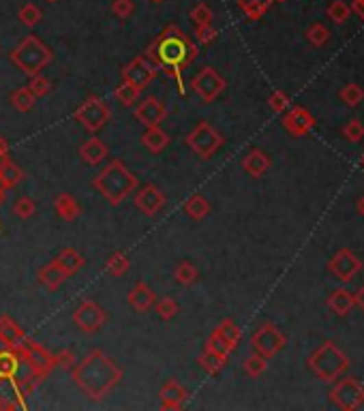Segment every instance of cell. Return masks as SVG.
<instances>
[{
	"instance_id": "6da1fadb",
	"label": "cell",
	"mask_w": 364,
	"mask_h": 411,
	"mask_svg": "<svg viewBox=\"0 0 364 411\" xmlns=\"http://www.w3.org/2000/svg\"><path fill=\"white\" fill-rule=\"evenodd\" d=\"M144 56L167 78L174 80L178 93L184 97L182 71L199 56V47L189 39V34L176 24H167L159 37L146 47Z\"/></svg>"
},
{
	"instance_id": "7a4b0ae2",
	"label": "cell",
	"mask_w": 364,
	"mask_h": 411,
	"mask_svg": "<svg viewBox=\"0 0 364 411\" xmlns=\"http://www.w3.org/2000/svg\"><path fill=\"white\" fill-rule=\"evenodd\" d=\"M71 379L90 401H103L123 379V368L108 353L95 349L73 364Z\"/></svg>"
},
{
	"instance_id": "3957f363",
	"label": "cell",
	"mask_w": 364,
	"mask_h": 411,
	"mask_svg": "<svg viewBox=\"0 0 364 411\" xmlns=\"http://www.w3.org/2000/svg\"><path fill=\"white\" fill-rule=\"evenodd\" d=\"M93 187L99 191V195L108 204L120 206L131 193H135V189L140 187V180H137V176L123 161L112 158L110 163L93 178Z\"/></svg>"
},
{
	"instance_id": "277c9868",
	"label": "cell",
	"mask_w": 364,
	"mask_h": 411,
	"mask_svg": "<svg viewBox=\"0 0 364 411\" xmlns=\"http://www.w3.org/2000/svg\"><path fill=\"white\" fill-rule=\"evenodd\" d=\"M9 60L13 67L20 69L22 73H26L28 78H34L54 60V51H51L37 34H26V37L11 49Z\"/></svg>"
},
{
	"instance_id": "5b68a950",
	"label": "cell",
	"mask_w": 364,
	"mask_h": 411,
	"mask_svg": "<svg viewBox=\"0 0 364 411\" xmlns=\"http://www.w3.org/2000/svg\"><path fill=\"white\" fill-rule=\"evenodd\" d=\"M308 366L313 368V373L319 379L332 381L348 368V358L332 343H326L308 358Z\"/></svg>"
},
{
	"instance_id": "8992f818",
	"label": "cell",
	"mask_w": 364,
	"mask_h": 411,
	"mask_svg": "<svg viewBox=\"0 0 364 411\" xmlns=\"http://www.w3.org/2000/svg\"><path fill=\"white\" fill-rule=\"evenodd\" d=\"M184 144L191 148V152H195L199 158H210L223 144L225 139L223 135L213 127L208 120H199L195 124V129L186 133L184 137Z\"/></svg>"
},
{
	"instance_id": "52a82bcc",
	"label": "cell",
	"mask_w": 364,
	"mask_h": 411,
	"mask_svg": "<svg viewBox=\"0 0 364 411\" xmlns=\"http://www.w3.org/2000/svg\"><path fill=\"white\" fill-rule=\"evenodd\" d=\"M73 118L75 122H80L82 127L88 131V133H99L106 124L110 122L112 118V110L110 105L103 101L101 97L97 95H90L86 99L77 110L73 112Z\"/></svg>"
},
{
	"instance_id": "ba28073f",
	"label": "cell",
	"mask_w": 364,
	"mask_h": 411,
	"mask_svg": "<svg viewBox=\"0 0 364 411\" xmlns=\"http://www.w3.org/2000/svg\"><path fill=\"white\" fill-rule=\"evenodd\" d=\"M73 324L84 334H95L108 324V311L95 300H84L73 311Z\"/></svg>"
},
{
	"instance_id": "9c48e42d",
	"label": "cell",
	"mask_w": 364,
	"mask_h": 411,
	"mask_svg": "<svg viewBox=\"0 0 364 411\" xmlns=\"http://www.w3.org/2000/svg\"><path fill=\"white\" fill-rule=\"evenodd\" d=\"M191 88H193V93L204 101V103H213L219 99V95L228 88V82L225 78L219 73L217 69L213 67H204L199 73L191 80Z\"/></svg>"
},
{
	"instance_id": "30bf717a",
	"label": "cell",
	"mask_w": 364,
	"mask_h": 411,
	"mask_svg": "<svg viewBox=\"0 0 364 411\" xmlns=\"http://www.w3.org/2000/svg\"><path fill=\"white\" fill-rule=\"evenodd\" d=\"M251 345H253L255 353L264 355V358H272V355H276L285 347V334L274 324L266 321V324H262L253 332Z\"/></svg>"
},
{
	"instance_id": "8fae6325",
	"label": "cell",
	"mask_w": 364,
	"mask_h": 411,
	"mask_svg": "<svg viewBox=\"0 0 364 411\" xmlns=\"http://www.w3.org/2000/svg\"><path fill=\"white\" fill-rule=\"evenodd\" d=\"M157 73H159V69L154 67L144 54L142 56H135L131 62H127L123 69H120V78L129 84H133V86H137V88H142V91L154 78H157Z\"/></svg>"
},
{
	"instance_id": "7c38bea8",
	"label": "cell",
	"mask_w": 364,
	"mask_h": 411,
	"mask_svg": "<svg viewBox=\"0 0 364 411\" xmlns=\"http://www.w3.org/2000/svg\"><path fill=\"white\" fill-rule=\"evenodd\" d=\"M135 208L140 210L146 217H157V214L165 208L167 204V195L154 185H144L142 189H135V198H133Z\"/></svg>"
},
{
	"instance_id": "4fadbf2b",
	"label": "cell",
	"mask_w": 364,
	"mask_h": 411,
	"mask_svg": "<svg viewBox=\"0 0 364 411\" xmlns=\"http://www.w3.org/2000/svg\"><path fill=\"white\" fill-rule=\"evenodd\" d=\"M167 105L157 97H146L135 107V120H140L144 127H161V122L167 118Z\"/></svg>"
},
{
	"instance_id": "5bb4252c",
	"label": "cell",
	"mask_w": 364,
	"mask_h": 411,
	"mask_svg": "<svg viewBox=\"0 0 364 411\" xmlns=\"http://www.w3.org/2000/svg\"><path fill=\"white\" fill-rule=\"evenodd\" d=\"M332 401L341 409H356L364 403V388L356 379H343L332 390Z\"/></svg>"
},
{
	"instance_id": "9a60e30c",
	"label": "cell",
	"mask_w": 364,
	"mask_h": 411,
	"mask_svg": "<svg viewBox=\"0 0 364 411\" xmlns=\"http://www.w3.org/2000/svg\"><path fill=\"white\" fill-rule=\"evenodd\" d=\"M186 399H189V390L182 384H178L176 379L165 381L159 390L161 409H182Z\"/></svg>"
},
{
	"instance_id": "2e32d148",
	"label": "cell",
	"mask_w": 364,
	"mask_h": 411,
	"mask_svg": "<svg viewBox=\"0 0 364 411\" xmlns=\"http://www.w3.org/2000/svg\"><path fill=\"white\" fill-rule=\"evenodd\" d=\"M330 272L332 274H337V279H341V281H350V279H354V274H358L360 272V268H362V263H360V259L354 255V253H350V251H341L339 255H335L332 259H330Z\"/></svg>"
},
{
	"instance_id": "e0dca14e",
	"label": "cell",
	"mask_w": 364,
	"mask_h": 411,
	"mask_svg": "<svg viewBox=\"0 0 364 411\" xmlns=\"http://www.w3.org/2000/svg\"><path fill=\"white\" fill-rule=\"evenodd\" d=\"M313 116H311L304 107H293L289 110L283 118V127L291 133V135H306L311 129H313Z\"/></svg>"
},
{
	"instance_id": "ac0fdd59",
	"label": "cell",
	"mask_w": 364,
	"mask_h": 411,
	"mask_svg": "<svg viewBox=\"0 0 364 411\" xmlns=\"http://www.w3.org/2000/svg\"><path fill=\"white\" fill-rule=\"evenodd\" d=\"M127 300H129V305H131V309L135 313H146V311H150L154 307V302H157V294L152 292V287L148 283L140 281V283H135V287L129 292Z\"/></svg>"
},
{
	"instance_id": "d6986e66",
	"label": "cell",
	"mask_w": 364,
	"mask_h": 411,
	"mask_svg": "<svg viewBox=\"0 0 364 411\" xmlns=\"http://www.w3.org/2000/svg\"><path fill=\"white\" fill-rule=\"evenodd\" d=\"M108 154H110L108 144H106L103 139H99V137L86 139L84 144L80 146V156H82V161H84L86 165H90V167L101 165L103 161L108 158Z\"/></svg>"
},
{
	"instance_id": "ffe728a7",
	"label": "cell",
	"mask_w": 364,
	"mask_h": 411,
	"mask_svg": "<svg viewBox=\"0 0 364 411\" xmlns=\"http://www.w3.org/2000/svg\"><path fill=\"white\" fill-rule=\"evenodd\" d=\"M268 167H270V156L264 150L251 148L245 156H242V169L253 178L264 176L268 172Z\"/></svg>"
},
{
	"instance_id": "44dd1931",
	"label": "cell",
	"mask_w": 364,
	"mask_h": 411,
	"mask_svg": "<svg viewBox=\"0 0 364 411\" xmlns=\"http://www.w3.org/2000/svg\"><path fill=\"white\" fill-rule=\"evenodd\" d=\"M37 279H39V283L43 285L45 290L56 292V290L62 287V283H64L69 277H66V272L62 270V268L58 266V261L54 259V261H49L47 266L41 268L39 274H37Z\"/></svg>"
},
{
	"instance_id": "7402d4cb",
	"label": "cell",
	"mask_w": 364,
	"mask_h": 411,
	"mask_svg": "<svg viewBox=\"0 0 364 411\" xmlns=\"http://www.w3.org/2000/svg\"><path fill=\"white\" fill-rule=\"evenodd\" d=\"M54 210H56L58 217L66 223H73L82 214V206L77 204V200L71 193H58L54 198Z\"/></svg>"
},
{
	"instance_id": "603a6c76",
	"label": "cell",
	"mask_w": 364,
	"mask_h": 411,
	"mask_svg": "<svg viewBox=\"0 0 364 411\" xmlns=\"http://www.w3.org/2000/svg\"><path fill=\"white\" fill-rule=\"evenodd\" d=\"M22 358L13 349H0V381H13L20 375Z\"/></svg>"
},
{
	"instance_id": "cb8c5ba5",
	"label": "cell",
	"mask_w": 364,
	"mask_h": 411,
	"mask_svg": "<svg viewBox=\"0 0 364 411\" xmlns=\"http://www.w3.org/2000/svg\"><path fill=\"white\" fill-rule=\"evenodd\" d=\"M169 135L161 129V127H146L144 135H142V144L148 152L152 154H161L167 146H169Z\"/></svg>"
},
{
	"instance_id": "d4e9b609",
	"label": "cell",
	"mask_w": 364,
	"mask_h": 411,
	"mask_svg": "<svg viewBox=\"0 0 364 411\" xmlns=\"http://www.w3.org/2000/svg\"><path fill=\"white\" fill-rule=\"evenodd\" d=\"M228 362H230V358H225V355H221V353L213 351V349H208V347H204L202 353L197 355V364L208 375H219L225 366H228Z\"/></svg>"
},
{
	"instance_id": "484cf974",
	"label": "cell",
	"mask_w": 364,
	"mask_h": 411,
	"mask_svg": "<svg viewBox=\"0 0 364 411\" xmlns=\"http://www.w3.org/2000/svg\"><path fill=\"white\" fill-rule=\"evenodd\" d=\"M24 178H26L24 169L20 165H15L11 161V156L0 161V185H3L5 189H15L24 180Z\"/></svg>"
},
{
	"instance_id": "4316f807",
	"label": "cell",
	"mask_w": 364,
	"mask_h": 411,
	"mask_svg": "<svg viewBox=\"0 0 364 411\" xmlns=\"http://www.w3.org/2000/svg\"><path fill=\"white\" fill-rule=\"evenodd\" d=\"M56 261H58V266L62 268V270L66 272V277H73V274H77L82 270V266H84L86 259L82 257L80 251H75V248H71V246H66V248H62V251L58 253Z\"/></svg>"
},
{
	"instance_id": "83f0119b",
	"label": "cell",
	"mask_w": 364,
	"mask_h": 411,
	"mask_svg": "<svg viewBox=\"0 0 364 411\" xmlns=\"http://www.w3.org/2000/svg\"><path fill=\"white\" fill-rule=\"evenodd\" d=\"M184 214L193 221H204L208 214H210V202L199 193L191 195V198H186V202H184Z\"/></svg>"
},
{
	"instance_id": "f1b7e54d",
	"label": "cell",
	"mask_w": 364,
	"mask_h": 411,
	"mask_svg": "<svg viewBox=\"0 0 364 411\" xmlns=\"http://www.w3.org/2000/svg\"><path fill=\"white\" fill-rule=\"evenodd\" d=\"M9 101H11V105L15 107L17 112L26 114V112L32 110L34 103H37V97H34V95L30 93V88H28V86H20V88H15V91L11 93Z\"/></svg>"
},
{
	"instance_id": "f546056e",
	"label": "cell",
	"mask_w": 364,
	"mask_h": 411,
	"mask_svg": "<svg viewBox=\"0 0 364 411\" xmlns=\"http://www.w3.org/2000/svg\"><path fill=\"white\" fill-rule=\"evenodd\" d=\"M354 305H356L354 294L348 292V290H337V292H332L330 298H328V307L339 315H348Z\"/></svg>"
},
{
	"instance_id": "4dcf8cb0",
	"label": "cell",
	"mask_w": 364,
	"mask_h": 411,
	"mask_svg": "<svg viewBox=\"0 0 364 411\" xmlns=\"http://www.w3.org/2000/svg\"><path fill=\"white\" fill-rule=\"evenodd\" d=\"M174 279H176V283L182 285V287H191V285L197 283L199 272H197V268H195L193 263L186 261V259H182V261H178L176 268H174Z\"/></svg>"
},
{
	"instance_id": "1f68e13d",
	"label": "cell",
	"mask_w": 364,
	"mask_h": 411,
	"mask_svg": "<svg viewBox=\"0 0 364 411\" xmlns=\"http://www.w3.org/2000/svg\"><path fill=\"white\" fill-rule=\"evenodd\" d=\"M140 95H142V88H137V86H133L125 80L120 82V86L114 91V99L125 107H131L137 99H140Z\"/></svg>"
},
{
	"instance_id": "d6a6232c",
	"label": "cell",
	"mask_w": 364,
	"mask_h": 411,
	"mask_svg": "<svg viewBox=\"0 0 364 411\" xmlns=\"http://www.w3.org/2000/svg\"><path fill=\"white\" fill-rule=\"evenodd\" d=\"M272 5V0H238L240 11L245 13L249 20H259Z\"/></svg>"
},
{
	"instance_id": "836d02e7",
	"label": "cell",
	"mask_w": 364,
	"mask_h": 411,
	"mask_svg": "<svg viewBox=\"0 0 364 411\" xmlns=\"http://www.w3.org/2000/svg\"><path fill=\"white\" fill-rule=\"evenodd\" d=\"M131 268V259L123 253V251H116L110 255V259L106 261V272L112 277H125Z\"/></svg>"
},
{
	"instance_id": "e575fe53",
	"label": "cell",
	"mask_w": 364,
	"mask_h": 411,
	"mask_svg": "<svg viewBox=\"0 0 364 411\" xmlns=\"http://www.w3.org/2000/svg\"><path fill=\"white\" fill-rule=\"evenodd\" d=\"M221 334H223V338L225 341L230 343V347H232V351H236L238 349V345H240V341H242V330L234 324V319H223L221 324H219V328H217Z\"/></svg>"
},
{
	"instance_id": "d590c367",
	"label": "cell",
	"mask_w": 364,
	"mask_h": 411,
	"mask_svg": "<svg viewBox=\"0 0 364 411\" xmlns=\"http://www.w3.org/2000/svg\"><path fill=\"white\" fill-rule=\"evenodd\" d=\"M17 20H20L26 28H34L43 20V11L34 3H26L20 11H17Z\"/></svg>"
},
{
	"instance_id": "8d00e7d4",
	"label": "cell",
	"mask_w": 364,
	"mask_h": 411,
	"mask_svg": "<svg viewBox=\"0 0 364 411\" xmlns=\"http://www.w3.org/2000/svg\"><path fill=\"white\" fill-rule=\"evenodd\" d=\"M34 212H37V204H34L32 198H28V195H20L15 202H13V214L17 219H30L34 217Z\"/></svg>"
},
{
	"instance_id": "74e56055",
	"label": "cell",
	"mask_w": 364,
	"mask_h": 411,
	"mask_svg": "<svg viewBox=\"0 0 364 411\" xmlns=\"http://www.w3.org/2000/svg\"><path fill=\"white\" fill-rule=\"evenodd\" d=\"M157 305V315L163 319V321H169V319H174L176 315H178V311H180V307H178V302L171 298V296H165V298H161L159 302H154Z\"/></svg>"
},
{
	"instance_id": "f35d334b",
	"label": "cell",
	"mask_w": 364,
	"mask_h": 411,
	"mask_svg": "<svg viewBox=\"0 0 364 411\" xmlns=\"http://www.w3.org/2000/svg\"><path fill=\"white\" fill-rule=\"evenodd\" d=\"M189 17L195 26H208V24H213V9L206 3H197L189 11Z\"/></svg>"
},
{
	"instance_id": "ab89813d",
	"label": "cell",
	"mask_w": 364,
	"mask_h": 411,
	"mask_svg": "<svg viewBox=\"0 0 364 411\" xmlns=\"http://www.w3.org/2000/svg\"><path fill=\"white\" fill-rule=\"evenodd\" d=\"M206 347H208V349H213V351H217V353H221V355H225V358H230V353H234L232 347H230V343L225 341L223 334H221L217 328L210 332V336H208Z\"/></svg>"
},
{
	"instance_id": "60d3db41",
	"label": "cell",
	"mask_w": 364,
	"mask_h": 411,
	"mask_svg": "<svg viewBox=\"0 0 364 411\" xmlns=\"http://www.w3.org/2000/svg\"><path fill=\"white\" fill-rule=\"evenodd\" d=\"M266 368H268V358H264V355L259 353H253L245 360V373L249 377H259L262 373H266Z\"/></svg>"
},
{
	"instance_id": "b9f144b4",
	"label": "cell",
	"mask_w": 364,
	"mask_h": 411,
	"mask_svg": "<svg viewBox=\"0 0 364 411\" xmlns=\"http://www.w3.org/2000/svg\"><path fill=\"white\" fill-rule=\"evenodd\" d=\"M28 88H30V93L37 97V99H41V97H47L49 93H51V82L45 78V75H34V78H30V82H28Z\"/></svg>"
},
{
	"instance_id": "7bdbcfd3",
	"label": "cell",
	"mask_w": 364,
	"mask_h": 411,
	"mask_svg": "<svg viewBox=\"0 0 364 411\" xmlns=\"http://www.w3.org/2000/svg\"><path fill=\"white\" fill-rule=\"evenodd\" d=\"M133 11H135L133 0H114V3H112V13L123 22L129 20V17L133 15Z\"/></svg>"
},
{
	"instance_id": "ee69618b",
	"label": "cell",
	"mask_w": 364,
	"mask_h": 411,
	"mask_svg": "<svg viewBox=\"0 0 364 411\" xmlns=\"http://www.w3.org/2000/svg\"><path fill=\"white\" fill-rule=\"evenodd\" d=\"M193 37L197 39V43H202V45H210L215 39H217V28L213 26V24H208V26H195V34Z\"/></svg>"
},
{
	"instance_id": "f6af8a7d",
	"label": "cell",
	"mask_w": 364,
	"mask_h": 411,
	"mask_svg": "<svg viewBox=\"0 0 364 411\" xmlns=\"http://www.w3.org/2000/svg\"><path fill=\"white\" fill-rule=\"evenodd\" d=\"M341 99H343L345 103H348V105H358V103L364 99V93H362L360 86L352 84V86H345V88H343Z\"/></svg>"
},
{
	"instance_id": "bcb514c9",
	"label": "cell",
	"mask_w": 364,
	"mask_h": 411,
	"mask_svg": "<svg viewBox=\"0 0 364 411\" xmlns=\"http://www.w3.org/2000/svg\"><path fill=\"white\" fill-rule=\"evenodd\" d=\"M306 37H308V41L313 43V45H324L326 41H328V30L321 26V24H313L308 28V32H306Z\"/></svg>"
},
{
	"instance_id": "7dc6e473",
	"label": "cell",
	"mask_w": 364,
	"mask_h": 411,
	"mask_svg": "<svg viewBox=\"0 0 364 411\" xmlns=\"http://www.w3.org/2000/svg\"><path fill=\"white\" fill-rule=\"evenodd\" d=\"M268 105L272 107L274 112H285L287 107H289V97L285 95V93H281V91H274L272 95H270V99H268Z\"/></svg>"
},
{
	"instance_id": "c3c4849f",
	"label": "cell",
	"mask_w": 364,
	"mask_h": 411,
	"mask_svg": "<svg viewBox=\"0 0 364 411\" xmlns=\"http://www.w3.org/2000/svg\"><path fill=\"white\" fill-rule=\"evenodd\" d=\"M345 137L348 139H352V141H360L362 139V135H364V127H362V122L360 120H352L348 127H345Z\"/></svg>"
},
{
	"instance_id": "681fc988",
	"label": "cell",
	"mask_w": 364,
	"mask_h": 411,
	"mask_svg": "<svg viewBox=\"0 0 364 411\" xmlns=\"http://www.w3.org/2000/svg\"><path fill=\"white\" fill-rule=\"evenodd\" d=\"M54 355H56V364H58V366H62V368H66V371H71V368H73V364H75V355H73V351L62 349V351H58V353H54Z\"/></svg>"
},
{
	"instance_id": "f907efd6",
	"label": "cell",
	"mask_w": 364,
	"mask_h": 411,
	"mask_svg": "<svg viewBox=\"0 0 364 411\" xmlns=\"http://www.w3.org/2000/svg\"><path fill=\"white\" fill-rule=\"evenodd\" d=\"M328 13H330V17L335 22H345V20H348V15H350V9L337 0V3H332V7L328 9Z\"/></svg>"
},
{
	"instance_id": "816d5d0a",
	"label": "cell",
	"mask_w": 364,
	"mask_h": 411,
	"mask_svg": "<svg viewBox=\"0 0 364 411\" xmlns=\"http://www.w3.org/2000/svg\"><path fill=\"white\" fill-rule=\"evenodd\" d=\"M5 158H9V144H7V139L0 135V161H5Z\"/></svg>"
},
{
	"instance_id": "f5cc1de1",
	"label": "cell",
	"mask_w": 364,
	"mask_h": 411,
	"mask_svg": "<svg viewBox=\"0 0 364 411\" xmlns=\"http://www.w3.org/2000/svg\"><path fill=\"white\" fill-rule=\"evenodd\" d=\"M354 300H356V305H360V307H362V311H364V287H362V290L356 294V298H354Z\"/></svg>"
},
{
	"instance_id": "db71d44e",
	"label": "cell",
	"mask_w": 364,
	"mask_h": 411,
	"mask_svg": "<svg viewBox=\"0 0 364 411\" xmlns=\"http://www.w3.org/2000/svg\"><path fill=\"white\" fill-rule=\"evenodd\" d=\"M354 9L358 11V15H360V17H364V0H356Z\"/></svg>"
},
{
	"instance_id": "11a10c76",
	"label": "cell",
	"mask_w": 364,
	"mask_h": 411,
	"mask_svg": "<svg viewBox=\"0 0 364 411\" xmlns=\"http://www.w3.org/2000/svg\"><path fill=\"white\" fill-rule=\"evenodd\" d=\"M20 405H13V403H5V401H0V409H17Z\"/></svg>"
},
{
	"instance_id": "9f6ffc18",
	"label": "cell",
	"mask_w": 364,
	"mask_h": 411,
	"mask_svg": "<svg viewBox=\"0 0 364 411\" xmlns=\"http://www.w3.org/2000/svg\"><path fill=\"white\" fill-rule=\"evenodd\" d=\"M358 210L362 212V217H364V195H362V200L358 202Z\"/></svg>"
},
{
	"instance_id": "6f0895ef",
	"label": "cell",
	"mask_w": 364,
	"mask_h": 411,
	"mask_svg": "<svg viewBox=\"0 0 364 411\" xmlns=\"http://www.w3.org/2000/svg\"><path fill=\"white\" fill-rule=\"evenodd\" d=\"M150 3H157L159 5V3H163V0H150Z\"/></svg>"
},
{
	"instance_id": "680465c9",
	"label": "cell",
	"mask_w": 364,
	"mask_h": 411,
	"mask_svg": "<svg viewBox=\"0 0 364 411\" xmlns=\"http://www.w3.org/2000/svg\"><path fill=\"white\" fill-rule=\"evenodd\" d=\"M47 3H58V0H47Z\"/></svg>"
},
{
	"instance_id": "91938a15",
	"label": "cell",
	"mask_w": 364,
	"mask_h": 411,
	"mask_svg": "<svg viewBox=\"0 0 364 411\" xmlns=\"http://www.w3.org/2000/svg\"><path fill=\"white\" fill-rule=\"evenodd\" d=\"M276 3H283V0H276Z\"/></svg>"
},
{
	"instance_id": "94428289",
	"label": "cell",
	"mask_w": 364,
	"mask_h": 411,
	"mask_svg": "<svg viewBox=\"0 0 364 411\" xmlns=\"http://www.w3.org/2000/svg\"><path fill=\"white\" fill-rule=\"evenodd\" d=\"M362 165H364V156H362Z\"/></svg>"
}]
</instances>
